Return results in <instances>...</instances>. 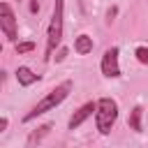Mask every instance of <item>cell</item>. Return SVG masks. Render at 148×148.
<instances>
[{
  "label": "cell",
  "mask_w": 148,
  "mask_h": 148,
  "mask_svg": "<svg viewBox=\"0 0 148 148\" xmlns=\"http://www.w3.org/2000/svg\"><path fill=\"white\" fill-rule=\"evenodd\" d=\"M69 90H72V81H65V83H60V86H56L46 97H42L25 116H23V123H30V120H35L37 116H42V113H46V111H51V109H56L60 102H65V97L69 95Z\"/></svg>",
  "instance_id": "obj_1"
},
{
  "label": "cell",
  "mask_w": 148,
  "mask_h": 148,
  "mask_svg": "<svg viewBox=\"0 0 148 148\" xmlns=\"http://www.w3.org/2000/svg\"><path fill=\"white\" fill-rule=\"evenodd\" d=\"M62 14H65V0H56L53 14H51V23H49V30H46V58H51L53 51L60 46V39H62Z\"/></svg>",
  "instance_id": "obj_2"
},
{
  "label": "cell",
  "mask_w": 148,
  "mask_h": 148,
  "mask_svg": "<svg viewBox=\"0 0 148 148\" xmlns=\"http://www.w3.org/2000/svg\"><path fill=\"white\" fill-rule=\"evenodd\" d=\"M118 118V104L111 97H102L97 99V111H95V125L99 130V134H109L111 127L116 125Z\"/></svg>",
  "instance_id": "obj_3"
},
{
  "label": "cell",
  "mask_w": 148,
  "mask_h": 148,
  "mask_svg": "<svg viewBox=\"0 0 148 148\" xmlns=\"http://www.w3.org/2000/svg\"><path fill=\"white\" fill-rule=\"evenodd\" d=\"M0 28L9 42H16L18 25H16V16H14V9L9 7V2H0Z\"/></svg>",
  "instance_id": "obj_4"
},
{
  "label": "cell",
  "mask_w": 148,
  "mask_h": 148,
  "mask_svg": "<svg viewBox=\"0 0 148 148\" xmlns=\"http://www.w3.org/2000/svg\"><path fill=\"white\" fill-rule=\"evenodd\" d=\"M102 74L109 79H118L120 76V67H118V46H111L104 51L102 56Z\"/></svg>",
  "instance_id": "obj_5"
},
{
  "label": "cell",
  "mask_w": 148,
  "mask_h": 148,
  "mask_svg": "<svg viewBox=\"0 0 148 148\" xmlns=\"http://www.w3.org/2000/svg\"><path fill=\"white\" fill-rule=\"evenodd\" d=\"M95 111H97V102H86L81 109H76V111H74V116L69 118V125H67V127H69V130L81 127V125H83V123H86Z\"/></svg>",
  "instance_id": "obj_6"
},
{
  "label": "cell",
  "mask_w": 148,
  "mask_h": 148,
  "mask_svg": "<svg viewBox=\"0 0 148 148\" xmlns=\"http://www.w3.org/2000/svg\"><path fill=\"white\" fill-rule=\"evenodd\" d=\"M16 81H18L21 86H25V88H28V86H32L35 81H39V74H35L30 67L21 65V67L16 69Z\"/></svg>",
  "instance_id": "obj_7"
},
{
  "label": "cell",
  "mask_w": 148,
  "mask_h": 148,
  "mask_svg": "<svg viewBox=\"0 0 148 148\" xmlns=\"http://www.w3.org/2000/svg\"><path fill=\"white\" fill-rule=\"evenodd\" d=\"M92 37H88V35H79L76 39H74V51L79 53V56H88L90 51H92Z\"/></svg>",
  "instance_id": "obj_8"
},
{
  "label": "cell",
  "mask_w": 148,
  "mask_h": 148,
  "mask_svg": "<svg viewBox=\"0 0 148 148\" xmlns=\"http://www.w3.org/2000/svg\"><path fill=\"white\" fill-rule=\"evenodd\" d=\"M141 116H143V109H141V106H134V109L130 111L127 125H130L134 132H141V130H143V127H141Z\"/></svg>",
  "instance_id": "obj_9"
},
{
  "label": "cell",
  "mask_w": 148,
  "mask_h": 148,
  "mask_svg": "<svg viewBox=\"0 0 148 148\" xmlns=\"http://www.w3.org/2000/svg\"><path fill=\"white\" fill-rule=\"evenodd\" d=\"M134 56H136V60H139L141 65H148V46H136Z\"/></svg>",
  "instance_id": "obj_10"
},
{
  "label": "cell",
  "mask_w": 148,
  "mask_h": 148,
  "mask_svg": "<svg viewBox=\"0 0 148 148\" xmlns=\"http://www.w3.org/2000/svg\"><path fill=\"white\" fill-rule=\"evenodd\" d=\"M35 49V42H18L16 44V53H28Z\"/></svg>",
  "instance_id": "obj_11"
},
{
  "label": "cell",
  "mask_w": 148,
  "mask_h": 148,
  "mask_svg": "<svg viewBox=\"0 0 148 148\" xmlns=\"http://www.w3.org/2000/svg\"><path fill=\"white\" fill-rule=\"evenodd\" d=\"M49 130H51V125H42V127H39V132H35V134L30 136V143H35V141H39V139H42V136H44V134H46Z\"/></svg>",
  "instance_id": "obj_12"
},
{
  "label": "cell",
  "mask_w": 148,
  "mask_h": 148,
  "mask_svg": "<svg viewBox=\"0 0 148 148\" xmlns=\"http://www.w3.org/2000/svg\"><path fill=\"white\" fill-rule=\"evenodd\" d=\"M65 56H67V49H65V46H62V49H58V51H56V62H62V60H65Z\"/></svg>",
  "instance_id": "obj_13"
},
{
  "label": "cell",
  "mask_w": 148,
  "mask_h": 148,
  "mask_svg": "<svg viewBox=\"0 0 148 148\" xmlns=\"http://www.w3.org/2000/svg\"><path fill=\"white\" fill-rule=\"evenodd\" d=\"M30 12H32V14L39 12V2H37V0H30Z\"/></svg>",
  "instance_id": "obj_14"
},
{
  "label": "cell",
  "mask_w": 148,
  "mask_h": 148,
  "mask_svg": "<svg viewBox=\"0 0 148 148\" xmlns=\"http://www.w3.org/2000/svg\"><path fill=\"white\" fill-rule=\"evenodd\" d=\"M0 130H2V132L7 130V118H5V116H2V120H0Z\"/></svg>",
  "instance_id": "obj_15"
}]
</instances>
